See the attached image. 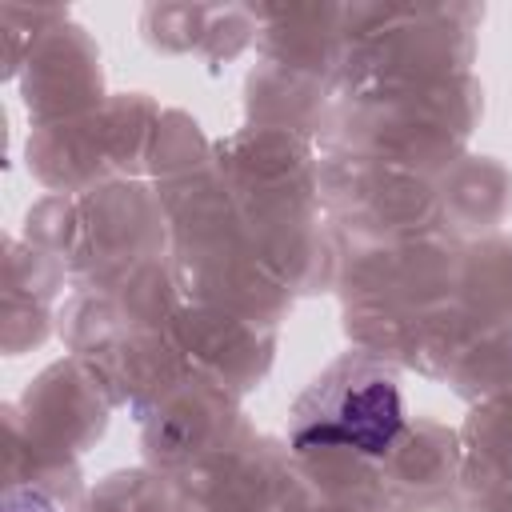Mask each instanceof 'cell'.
Segmentation results:
<instances>
[{
	"mask_svg": "<svg viewBox=\"0 0 512 512\" xmlns=\"http://www.w3.org/2000/svg\"><path fill=\"white\" fill-rule=\"evenodd\" d=\"M4 512H56V504L44 500L40 492L20 488V492H8V496H4Z\"/></svg>",
	"mask_w": 512,
	"mask_h": 512,
	"instance_id": "7a4b0ae2",
	"label": "cell"
},
{
	"mask_svg": "<svg viewBox=\"0 0 512 512\" xmlns=\"http://www.w3.org/2000/svg\"><path fill=\"white\" fill-rule=\"evenodd\" d=\"M404 432V404L388 376H352L340 392L320 400V412L304 416L292 432L296 452L316 448H356L364 456H384Z\"/></svg>",
	"mask_w": 512,
	"mask_h": 512,
	"instance_id": "6da1fadb",
	"label": "cell"
}]
</instances>
